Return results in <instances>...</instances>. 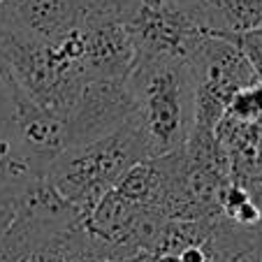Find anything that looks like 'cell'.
<instances>
[{
	"mask_svg": "<svg viewBox=\"0 0 262 262\" xmlns=\"http://www.w3.org/2000/svg\"><path fill=\"white\" fill-rule=\"evenodd\" d=\"M225 114L237 116V119H244V121H260L262 119V81H255V84L239 91L232 98Z\"/></svg>",
	"mask_w": 262,
	"mask_h": 262,
	"instance_id": "12",
	"label": "cell"
},
{
	"mask_svg": "<svg viewBox=\"0 0 262 262\" xmlns=\"http://www.w3.org/2000/svg\"><path fill=\"white\" fill-rule=\"evenodd\" d=\"M0 68L30 100L65 119L86 84L79 28L58 40H35L0 24Z\"/></svg>",
	"mask_w": 262,
	"mask_h": 262,
	"instance_id": "1",
	"label": "cell"
},
{
	"mask_svg": "<svg viewBox=\"0 0 262 262\" xmlns=\"http://www.w3.org/2000/svg\"><path fill=\"white\" fill-rule=\"evenodd\" d=\"M142 7L146 10H163V12H179V14H186L195 21H198V14H200V5L202 0H137Z\"/></svg>",
	"mask_w": 262,
	"mask_h": 262,
	"instance_id": "14",
	"label": "cell"
},
{
	"mask_svg": "<svg viewBox=\"0 0 262 262\" xmlns=\"http://www.w3.org/2000/svg\"><path fill=\"white\" fill-rule=\"evenodd\" d=\"M137 49V58H179L188 60L198 45L207 37V30L190 16L179 12L146 10L137 3V10L125 21Z\"/></svg>",
	"mask_w": 262,
	"mask_h": 262,
	"instance_id": "8",
	"label": "cell"
},
{
	"mask_svg": "<svg viewBox=\"0 0 262 262\" xmlns=\"http://www.w3.org/2000/svg\"><path fill=\"white\" fill-rule=\"evenodd\" d=\"M253 262H262V234L257 239V246H255V255H253Z\"/></svg>",
	"mask_w": 262,
	"mask_h": 262,
	"instance_id": "16",
	"label": "cell"
},
{
	"mask_svg": "<svg viewBox=\"0 0 262 262\" xmlns=\"http://www.w3.org/2000/svg\"><path fill=\"white\" fill-rule=\"evenodd\" d=\"M0 125L12 133V102H10V91H7L3 70H0Z\"/></svg>",
	"mask_w": 262,
	"mask_h": 262,
	"instance_id": "15",
	"label": "cell"
},
{
	"mask_svg": "<svg viewBox=\"0 0 262 262\" xmlns=\"http://www.w3.org/2000/svg\"><path fill=\"white\" fill-rule=\"evenodd\" d=\"M195 89V130H209L225 116L232 98L257 77L232 40L207 35L188 58Z\"/></svg>",
	"mask_w": 262,
	"mask_h": 262,
	"instance_id": "4",
	"label": "cell"
},
{
	"mask_svg": "<svg viewBox=\"0 0 262 262\" xmlns=\"http://www.w3.org/2000/svg\"><path fill=\"white\" fill-rule=\"evenodd\" d=\"M135 119V100L125 79L86 81L63 119L65 148L89 144L121 130Z\"/></svg>",
	"mask_w": 262,
	"mask_h": 262,
	"instance_id": "6",
	"label": "cell"
},
{
	"mask_svg": "<svg viewBox=\"0 0 262 262\" xmlns=\"http://www.w3.org/2000/svg\"><path fill=\"white\" fill-rule=\"evenodd\" d=\"M135 100V123L151 158L186 146L195 125V89L188 60L137 58L125 77Z\"/></svg>",
	"mask_w": 262,
	"mask_h": 262,
	"instance_id": "2",
	"label": "cell"
},
{
	"mask_svg": "<svg viewBox=\"0 0 262 262\" xmlns=\"http://www.w3.org/2000/svg\"><path fill=\"white\" fill-rule=\"evenodd\" d=\"M0 7H3V0H0Z\"/></svg>",
	"mask_w": 262,
	"mask_h": 262,
	"instance_id": "17",
	"label": "cell"
},
{
	"mask_svg": "<svg viewBox=\"0 0 262 262\" xmlns=\"http://www.w3.org/2000/svg\"><path fill=\"white\" fill-rule=\"evenodd\" d=\"M198 21L209 35L232 40L262 26V0H202Z\"/></svg>",
	"mask_w": 262,
	"mask_h": 262,
	"instance_id": "10",
	"label": "cell"
},
{
	"mask_svg": "<svg viewBox=\"0 0 262 262\" xmlns=\"http://www.w3.org/2000/svg\"><path fill=\"white\" fill-rule=\"evenodd\" d=\"M148 158V144L133 119L102 139L63 148L49 165L45 179L86 218L128 169Z\"/></svg>",
	"mask_w": 262,
	"mask_h": 262,
	"instance_id": "3",
	"label": "cell"
},
{
	"mask_svg": "<svg viewBox=\"0 0 262 262\" xmlns=\"http://www.w3.org/2000/svg\"><path fill=\"white\" fill-rule=\"evenodd\" d=\"M232 42L239 47L244 58L251 63L257 81H262V26L255 30H251V33L237 35V37H232Z\"/></svg>",
	"mask_w": 262,
	"mask_h": 262,
	"instance_id": "13",
	"label": "cell"
},
{
	"mask_svg": "<svg viewBox=\"0 0 262 262\" xmlns=\"http://www.w3.org/2000/svg\"><path fill=\"white\" fill-rule=\"evenodd\" d=\"M114 253L86 230L84 218L72 225H40L12 216L0 234V262H112Z\"/></svg>",
	"mask_w": 262,
	"mask_h": 262,
	"instance_id": "5",
	"label": "cell"
},
{
	"mask_svg": "<svg viewBox=\"0 0 262 262\" xmlns=\"http://www.w3.org/2000/svg\"><path fill=\"white\" fill-rule=\"evenodd\" d=\"M3 77L12 102V139L35 172L45 177L49 165L65 148V123L58 114L30 100L5 70Z\"/></svg>",
	"mask_w": 262,
	"mask_h": 262,
	"instance_id": "7",
	"label": "cell"
},
{
	"mask_svg": "<svg viewBox=\"0 0 262 262\" xmlns=\"http://www.w3.org/2000/svg\"><path fill=\"white\" fill-rule=\"evenodd\" d=\"M91 0H3L0 24L35 40H58L84 21Z\"/></svg>",
	"mask_w": 262,
	"mask_h": 262,
	"instance_id": "9",
	"label": "cell"
},
{
	"mask_svg": "<svg viewBox=\"0 0 262 262\" xmlns=\"http://www.w3.org/2000/svg\"><path fill=\"white\" fill-rule=\"evenodd\" d=\"M33 169V165L21 156L16 148L12 133L0 125V234L7 230L12 216H14V207L19 195L30 181L40 179Z\"/></svg>",
	"mask_w": 262,
	"mask_h": 262,
	"instance_id": "11",
	"label": "cell"
}]
</instances>
